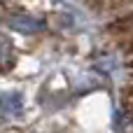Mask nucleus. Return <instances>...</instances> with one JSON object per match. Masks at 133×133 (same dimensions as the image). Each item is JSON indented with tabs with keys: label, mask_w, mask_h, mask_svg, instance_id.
Returning a JSON list of instances; mask_svg holds the SVG:
<instances>
[{
	"label": "nucleus",
	"mask_w": 133,
	"mask_h": 133,
	"mask_svg": "<svg viewBox=\"0 0 133 133\" xmlns=\"http://www.w3.org/2000/svg\"><path fill=\"white\" fill-rule=\"evenodd\" d=\"M21 110H23V98H21V94H16V91L0 94V122L12 119V117H19Z\"/></svg>",
	"instance_id": "obj_1"
},
{
	"label": "nucleus",
	"mask_w": 133,
	"mask_h": 133,
	"mask_svg": "<svg viewBox=\"0 0 133 133\" xmlns=\"http://www.w3.org/2000/svg\"><path fill=\"white\" fill-rule=\"evenodd\" d=\"M7 26L12 30H19V33H37V30H42V21L35 19V16H28V14H12L7 19Z\"/></svg>",
	"instance_id": "obj_2"
},
{
	"label": "nucleus",
	"mask_w": 133,
	"mask_h": 133,
	"mask_svg": "<svg viewBox=\"0 0 133 133\" xmlns=\"http://www.w3.org/2000/svg\"><path fill=\"white\" fill-rule=\"evenodd\" d=\"M0 65H2V68H5V65H12V44H9V40L2 37V35H0Z\"/></svg>",
	"instance_id": "obj_3"
}]
</instances>
